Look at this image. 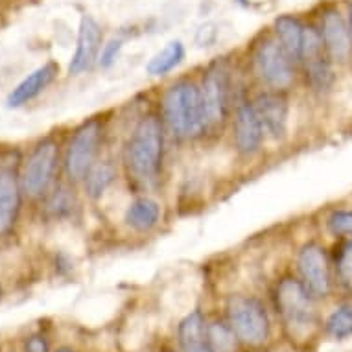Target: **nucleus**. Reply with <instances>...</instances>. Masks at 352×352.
<instances>
[{"label":"nucleus","instance_id":"obj_18","mask_svg":"<svg viewBox=\"0 0 352 352\" xmlns=\"http://www.w3.org/2000/svg\"><path fill=\"white\" fill-rule=\"evenodd\" d=\"M116 179H118V170H116L115 161H111V159L100 161L98 159L83 179L85 194L91 199H100L111 186L115 185Z\"/></svg>","mask_w":352,"mask_h":352},{"label":"nucleus","instance_id":"obj_12","mask_svg":"<svg viewBox=\"0 0 352 352\" xmlns=\"http://www.w3.org/2000/svg\"><path fill=\"white\" fill-rule=\"evenodd\" d=\"M321 37L332 63H346L352 56V32L340 10L329 8L321 15Z\"/></svg>","mask_w":352,"mask_h":352},{"label":"nucleus","instance_id":"obj_21","mask_svg":"<svg viewBox=\"0 0 352 352\" xmlns=\"http://www.w3.org/2000/svg\"><path fill=\"white\" fill-rule=\"evenodd\" d=\"M207 343L212 352H238L240 340L231 329V324L216 319L207 323Z\"/></svg>","mask_w":352,"mask_h":352},{"label":"nucleus","instance_id":"obj_2","mask_svg":"<svg viewBox=\"0 0 352 352\" xmlns=\"http://www.w3.org/2000/svg\"><path fill=\"white\" fill-rule=\"evenodd\" d=\"M161 118L175 140H194L207 135L201 89L190 78H181L166 87L161 98Z\"/></svg>","mask_w":352,"mask_h":352},{"label":"nucleus","instance_id":"obj_5","mask_svg":"<svg viewBox=\"0 0 352 352\" xmlns=\"http://www.w3.org/2000/svg\"><path fill=\"white\" fill-rule=\"evenodd\" d=\"M227 323L245 346L266 345L272 338V319L266 306L254 295H231L227 299Z\"/></svg>","mask_w":352,"mask_h":352},{"label":"nucleus","instance_id":"obj_31","mask_svg":"<svg viewBox=\"0 0 352 352\" xmlns=\"http://www.w3.org/2000/svg\"><path fill=\"white\" fill-rule=\"evenodd\" d=\"M0 297H2V286H0Z\"/></svg>","mask_w":352,"mask_h":352},{"label":"nucleus","instance_id":"obj_25","mask_svg":"<svg viewBox=\"0 0 352 352\" xmlns=\"http://www.w3.org/2000/svg\"><path fill=\"white\" fill-rule=\"evenodd\" d=\"M336 272L340 283L352 294V238L341 243L336 253Z\"/></svg>","mask_w":352,"mask_h":352},{"label":"nucleus","instance_id":"obj_30","mask_svg":"<svg viewBox=\"0 0 352 352\" xmlns=\"http://www.w3.org/2000/svg\"><path fill=\"white\" fill-rule=\"evenodd\" d=\"M349 24H351V32H352V4H351V10H349Z\"/></svg>","mask_w":352,"mask_h":352},{"label":"nucleus","instance_id":"obj_20","mask_svg":"<svg viewBox=\"0 0 352 352\" xmlns=\"http://www.w3.org/2000/svg\"><path fill=\"white\" fill-rule=\"evenodd\" d=\"M177 341L181 351L207 341V319L201 310H192L177 324Z\"/></svg>","mask_w":352,"mask_h":352},{"label":"nucleus","instance_id":"obj_23","mask_svg":"<svg viewBox=\"0 0 352 352\" xmlns=\"http://www.w3.org/2000/svg\"><path fill=\"white\" fill-rule=\"evenodd\" d=\"M72 192L74 190H70V186L63 185L50 194L47 208L54 218H65V216L72 214V210L76 208V197Z\"/></svg>","mask_w":352,"mask_h":352},{"label":"nucleus","instance_id":"obj_7","mask_svg":"<svg viewBox=\"0 0 352 352\" xmlns=\"http://www.w3.org/2000/svg\"><path fill=\"white\" fill-rule=\"evenodd\" d=\"M254 72L260 81L273 91L286 93L292 89L297 78L295 61L278 43L277 37H267L260 43L253 56Z\"/></svg>","mask_w":352,"mask_h":352},{"label":"nucleus","instance_id":"obj_27","mask_svg":"<svg viewBox=\"0 0 352 352\" xmlns=\"http://www.w3.org/2000/svg\"><path fill=\"white\" fill-rule=\"evenodd\" d=\"M24 352H50V341L45 334H32L24 341Z\"/></svg>","mask_w":352,"mask_h":352},{"label":"nucleus","instance_id":"obj_11","mask_svg":"<svg viewBox=\"0 0 352 352\" xmlns=\"http://www.w3.org/2000/svg\"><path fill=\"white\" fill-rule=\"evenodd\" d=\"M253 107L260 118V124L264 127L266 137L273 140H283L288 133L289 122V104L286 93L266 89L254 96Z\"/></svg>","mask_w":352,"mask_h":352},{"label":"nucleus","instance_id":"obj_10","mask_svg":"<svg viewBox=\"0 0 352 352\" xmlns=\"http://www.w3.org/2000/svg\"><path fill=\"white\" fill-rule=\"evenodd\" d=\"M232 140L240 155L251 157L262 150L266 140L264 127L253 107V102L248 98L236 100L234 115H232Z\"/></svg>","mask_w":352,"mask_h":352},{"label":"nucleus","instance_id":"obj_3","mask_svg":"<svg viewBox=\"0 0 352 352\" xmlns=\"http://www.w3.org/2000/svg\"><path fill=\"white\" fill-rule=\"evenodd\" d=\"M300 278L283 277L275 286V306L284 332L292 341H310L319 324L318 306Z\"/></svg>","mask_w":352,"mask_h":352},{"label":"nucleus","instance_id":"obj_8","mask_svg":"<svg viewBox=\"0 0 352 352\" xmlns=\"http://www.w3.org/2000/svg\"><path fill=\"white\" fill-rule=\"evenodd\" d=\"M59 164V142L56 139L41 140L30 153L24 164L21 185L23 192L32 199L48 194Z\"/></svg>","mask_w":352,"mask_h":352},{"label":"nucleus","instance_id":"obj_14","mask_svg":"<svg viewBox=\"0 0 352 352\" xmlns=\"http://www.w3.org/2000/svg\"><path fill=\"white\" fill-rule=\"evenodd\" d=\"M23 203V185L17 173L0 170V236H8L15 229Z\"/></svg>","mask_w":352,"mask_h":352},{"label":"nucleus","instance_id":"obj_24","mask_svg":"<svg viewBox=\"0 0 352 352\" xmlns=\"http://www.w3.org/2000/svg\"><path fill=\"white\" fill-rule=\"evenodd\" d=\"M327 229L332 236L345 238L351 240L352 238V210L351 208H336L330 212L327 218Z\"/></svg>","mask_w":352,"mask_h":352},{"label":"nucleus","instance_id":"obj_28","mask_svg":"<svg viewBox=\"0 0 352 352\" xmlns=\"http://www.w3.org/2000/svg\"><path fill=\"white\" fill-rule=\"evenodd\" d=\"M181 352H212V349L208 346L207 341H203V343H199V345L188 346V349H183Z\"/></svg>","mask_w":352,"mask_h":352},{"label":"nucleus","instance_id":"obj_13","mask_svg":"<svg viewBox=\"0 0 352 352\" xmlns=\"http://www.w3.org/2000/svg\"><path fill=\"white\" fill-rule=\"evenodd\" d=\"M102 39L104 32L91 15H83L78 30V41H76L74 56L69 63V74L78 76L89 70L98 61L100 50H102Z\"/></svg>","mask_w":352,"mask_h":352},{"label":"nucleus","instance_id":"obj_17","mask_svg":"<svg viewBox=\"0 0 352 352\" xmlns=\"http://www.w3.org/2000/svg\"><path fill=\"white\" fill-rule=\"evenodd\" d=\"M275 28V37L283 45V48L289 54V58L299 65L300 47H302V35H305V26L294 15H280L273 23Z\"/></svg>","mask_w":352,"mask_h":352},{"label":"nucleus","instance_id":"obj_1","mask_svg":"<svg viewBox=\"0 0 352 352\" xmlns=\"http://www.w3.org/2000/svg\"><path fill=\"white\" fill-rule=\"evenodd\" d=\"M166 151V127L159 115L148 113L140 118L124 146V164L137 185L153 186L161 179Z\"/></svg>","mask_w":352,"mask_h":352},{"label":"nucleus","instance_id":"obj_16","mask_svg":"<svg viewBox=\"0 0 352 352\" xmlns=\"http://www.w3.org/2000/svg\"><path fill=\"white\" fill-rule=\"evenodd\" d=\"M162 218V208L161 203L153 199V197L140 196L135 197L133 201L129 203L124 212V221L126 226L135 232H144L153 231Z\"/></svg>","mask_w":352,"mask_h":352},{"label":"nucleus","instance_id":"obj_19","mask_svg":"<svg viewBox=\"0 0 352 352\" xmlns=\"http://www.w3.org/2000/svg\"><path fill=\"white\" fill-rule=\"evenodd\" d=\"M186 48L183 45V41L173 39L166 43V47L159 50L153 58L146 65V72L153 78H162L168 76L170 72L177 69L183 61H185Z\"/></svg>","mask_w":352,"mask_h":352},{"label":"nucleus","instance_id":"obj_29","mask_svg":"<svg viewBox=\"0 0 352 352\" xmlns=\"http://www.w3.org/2000/svg\"><path fill=\"white\" fill-rule=\"evenodd\" d=\"M56 352H76L74 349H70V346H61V349H58Z\"/></svg>","mask_w":352,"mask_h":352},{"label":"nucleus","instance_id":"obj_15","mask_svg":"<svg viewBox=\"0 0 352 352\" xmlns=\"http://www.w3.org/2000/svg\"><path fill=\"white\" fill-rule=\"evenodd\" d=\"M59 74V65L56 61H47L45 65H41L34 72H30L15 89H13L10 96L6 100L8 107H23V105L30 104L32 100H35L41 93H45L48 87L52 85L54 80Z\"/></svg>","mask_w":352,"mask_h":352},{"label":"nucleus","instance_id":"obj_4","mask_svg":"<svg viewBox=\"0 0 352 352\" xmlns=\"http://www.w3.org/2000/svg\"><path fill=\"white\" fill-rule=\"evenodd\" d=\"M201 102L207 133H219L231 118L234 109V85L229 63L226 59H216L203 72L201 83Z\"/></svg>","mask_w":352,"mask_h":352},{"label":"nucleus","instance_id":"obj_22","mask_svg":"<svg viewBox=\"0 0 352 352\" xmlns=\"http://www.w3.org/2000/svg\"><path fill=\"white\" fill-rule=\"evenodd\" d=\"M324 332L332 340H346L352 336V305L345 302L336 308L324 321Z\"/></svg>","mask_w":352,"mask_h":352},{"label":"nucleus","instance_id":"obj_26","mask_svg":"<svg viewBox=\"0 0 352 352\" xmlns=\"http://www.w3.org/2000/svg\"><path fill=\"white\" fill-rule=\"evenodd\" d=\"M122 48H124V41L122 39L113 37V39L107 41L102 47V50H100L98 61H96L100 69H111L118 61V58H120Z\"/></svg>","mask_w":352,"mask_h":352},{"label":"nucleus","instance_id":"obj_9","mask_svg":"<svg viewBox=\"0 0 352 352\" xmlns=\"http://www.w3.org/2000/svg\"><path fill=\"white\" fill-rule=\"evenodd\" d=\"M297 272L300 283L316 299L332 294V267L327 249L318 242H306L297 253Z\"/></svg>","mask_w":352,"mask_h":352},{"label":"nucleus","instance_id":"obj_6","mask_svg":"<svg viewBox=\"0 0 352 352\" xmlns=\"http://www.w3.org/2000/svg\"><path fill=\"white\" fill-rule=\"evenodd\" d=\"M105 122L98 116L89 118L72 135L65 153V172L72 183H83L89 170L98 161L104 146Z\"/></svg>","mask_w":352,"mask_h":352}]
</instances>
